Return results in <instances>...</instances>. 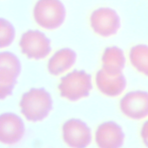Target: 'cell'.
I'll return each instance as SVG.
<instances>
[{
    "label": "cell",
    "instance_id": "11",
    "mask_svg": "<svg viewBox=\"0 0 148 148\" xmlns=\"http://www.w3.org/2000/svg\"><path fill=\"white\" fill-rule=\"evenodd\" d=\"M95 81L98 89L102 93L112 97L120 95L127 86L126 79L122 73L116 76H110L102 69L97 72Z\"/></svg>",
    "mask_w": 148,
    "mask_h": 148
},
{
    "label": "cell",
    "instance_id": "12",
    "mask_svg": "<svg viewBox=\"0 0 148 148\" xmlns=\"http://www.w3.org/2000/svg\"><path fill=\"white\" fill-rule=\"evenodd\" d=\"M102 69L109 75L116 76L124 68L125 58L122 49L117 46L107 47L102 57Z\"/></svg>",
    "mask_w": 148,
    "mask_h": 148
},
{
    "label": "cell",
    "instance_id": "2",
    "mask_svg": "<svg viewBox=\"0 0 148 148\" xmlns=\"http://www.w3.org/2000/svg\"><path fill=\"white\" fill-rule=\"evenodd\" d=\"M36 23L46 29H54L64 23L66 10L60 0H39L34 8Z\"/></svg>",
    "mask_w": 148,
    "mask_h": 148
},
{
    "label": "cell",
    "instance_id": "7",
    "mask_svg": "<svg viewBox=\"0 0 148 148\" xmlns=\"http://www.w3.org/2000/svg\"><path fill=\"white\" fill-rule=\"evenodd\" d=\"M123 113L133 120H141L148 116V92L134 91L126 94L120 102Z\"/></svg>",
    "mask_w": 148,
    "mask_h": 148
},
{
    "label": "cell",
    "instance_id": "10",
    "mask_svg": "<svg viewBox=\"0 0 148 148\" xmlns=\"http://www.w3.org/2000/svg\"><path fill=\"white\" fill-rule=\"evenodd\" d=\"M124 134L121 127L114 121H106L99 125L95 132V141L102 148H117L124 142Z\"/></svg>",
    "mask_w": 148,
    "mask_h": 148
},
{
    "label": "cell",
    "instance_id": "6",
    "mask_svg": "<svg viewBox=\"0 0 148 148\" xmlns=\"http://www.w3.org/2000/svg\"><path fill=\"white\" fill-rule=\"evenodd\" d=\"M90 24L94 31L103 37L116 34L120 28V18L117 13L110 8H100L90 16Z\"/></svg>",
    "mask_w": 148,
    "mask_h": 148
},
{
    "label": "cell",
    "instance_id": "15",
    "mask_svg": "<svg viewBox=\"0 0 148 148\" xmlns=\"http://www.w3.org/2000/svg\"><path fill=\"white\" fill-rule=\"evenodd\" d=\"M0 46L6 47L10 45L15 37V29L13 25L3 18L0 19Z\"/></svg>",
    "mask_w": 148,
    "mask_h": 148
},
{
    "label": "cell",
    "instance_id": "9",
    "mask_svg": "<svg viewBox=\"0 0 148 148\" xmlns=\"http://www.w3.org/2000/svg\"><path fill=\"white\" fill-rule=\"evenodd\" d=\"M25 132L24 124L17 114L7 112L1 115L0 140L6 145H12L20 141Z\"/></svg>",
    "mask_w": 148,
    "mask_h": 148
},
{
    "label": "cell",
    "instance_id": "8",
    "mask_svg": "<svg viewBox=\"0 0 148 148\" xmlns=\"http://www.w3.org/2000/svg\"><path fill=\"white\" fill-rule=\"evenodd\" d=\"M62 133L65 142L72 147H86L91 141L90 128L79 119L66 121L62 126Z\"/></svg>",
    "mask_w": 148,
    "mask_h": 148
},
{
    "label": "cell",
    "instance_id": "14",
    "mask_svg": "<svg viewBox=\"0 0 148 148\" xmlns=\"http://www.w3.org/2000/svg\"><path fill=\"white\" fill-rule=\"evenodd\" d=\"M130 60L132 65L140 73L148 76V45H137L130 51Z\"/></svg>",
    "mask_w": 148,
    "mask_h": 148
},
{
    "label": "cell",
    "instance_id": "3",
    "mask_svg": "<svg viewBox=\"0 0 148 148\" xmlns=\"http://www.w3.org/2000/svg\"><path fill=\"white\" fill-rule=\"evenodd\" d=\"M91 88V76L83 70L68 73L61 77L58 86L61 96L71 101L87 97Z\"/></svg>",
    "mask_w": 148,
    "mask_h": 148
},
{
    "label": "cell",
    "instance_id": "4",
    "mask_svg": "<svg viewBox=\"0 0 148 148\" xmlns=\"http://www.w3.org/2000/svg\"><path fill=\"white\" fill-rule=\"evenodd\" d=\"M0 57V92L3 99L12 94L21 67L19 59L11 52H1Z\"/></svg>",
    "mask_w": 148,
    "mask_h": 148
},
{
    "label": "cell",
    "instance_id": "16",
    "mask_svg": "<svg viewBox=\"0 0 148 148\" xmlns=\"http://www.w3.org/2000/svg\"><path fill=\"white\" fill-rule=\"evenodd\" d=\"M140 135L144 144L148 147V120L143 123L141 128Z\"/></svg>",
    "mask_w": 148,
    "mask_h": 148
},
{
    "label": "cell",
    "instance_id": "13",
    "mask_svg": "<svg viewBox=\"0 0 148 148\" xmlns=\"http://www.w3.org/2000/svg\"><path fill=\"white\" fill-rule=\"evenodd\" d=\"M76 54L69 48L58 50L49 59L47 69L50 73L58 76L71 68L75 63Z\"/></svg>",
    "mask_w": 148,
    "mask_h": 148
},
{
    "label": "cell",
    "instance_id": "1",
    "mask_svg": "<svg viewBox=\"0 0 148 148\" xmlns=\"http://www.w3.org/2000/svg\"><path fill=\"white\" fill-rule=\"evenodd\" d=\"M53 101L44 88H32L25 92L20 102L21 112L27 120L36 122L43 120L52 109Z\"/></svg>",
    "mask_w": 148,
    "mask_h": 148
},
{
    "label": "cell",
    "instance_id": "5",
    "mask_svg": "<svg viewBox=\"0 0 148 148\" xmlns=\"http://www.w3.org/2000/svg\"><path fill=\"white\" fill-rule=\"evenodd\" d=\"M19 45L22 53L30 59H43L51 50L50 39L39 30H29L24 33Z\"/></svg>",
    "mask_w": 148,
    "mask_h": 148
}]
</instances>
